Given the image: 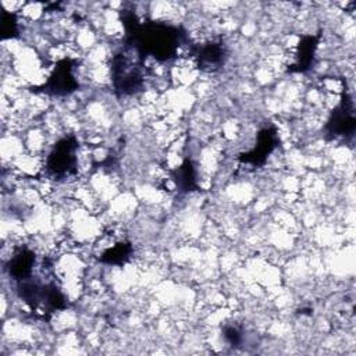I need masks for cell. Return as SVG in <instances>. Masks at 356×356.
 <instances>
[{"label":"cell","mask_w":356,"mask_h":356,"mask_svg":"<svg viewBox=\"0 0 356 356\" xmlns=\"http://www.w3.org/2000/svg\"><path fill=\"white\" fill-rule=\"evenodd\" d=\"M125 28L127 46L136 50L143 58L153 57L157 61H171L178 50L188 42L185 31L179 26L156 21H140L131 10L121 11Z\"/></svg>","instance_id":"obj_1"},{"label":"cell","mask_w":356,"mask_h":356,"mask_svg":"<svg viewBox=\"0 0 356 356\" xmlns=\"http://www.w3.org/2000/svg\"><path fill=\"white\" fill-rule=\"evenodd\" d=\"M18 296L31 307L39 318H47L53 312L61 310L67 299L54 280H39L33 274L17 282Z\"/></svg>","instance_id":"obj_2"},{"label":"cell","mask_w":356,"mask_h":356,"mask_svg":"<svg viewBox=\"0 0 356 356\" xmlns=\"http://www.w3.org/2000/svg\"><path fill=\"white\" fill-rule=\"evenodd\" d=\"M145 58L132 47H124L111 58V79L118 96L138 93L145 85Z\"/></svg>","instance_id":"obj_3"},{"label":"cell","mask_w":356,"mask_h":356,"mask_svg":"<svg viewBox=\"0 0 356 356\" xmlns=\"http://www.w3.org/2000/svg\"><path fill=\"white\" fill-rule=\"evenodd\" d=\"M78 140L70 135L61 138L51 149L46 160V172L56 178H64L76 171Z\"/></svg>","instance_id":"obj_4"},{"label":"cell","mask_w":356,"mask_h":356,"mask_svg":"<svg viewBox=\"0 0 356 356\" xmlns=\"http://www.w3.org/2000/svg\"><path fill=\"white\" fill-rule=\"evenodd\" d=\"M355 129L356 115L353 100L348 92H343L339 104L332 110L325 124V132L330 138H350Z\"/></svg>","instance_id":"obj_5"},{"label":"cell","mask_w":356,"mask_h":356,"mask_svg":"<svg viewBox=\"0 0 356 356\" xmlns=\"http://www.w3.org/2000/svg\"><path fill=\"white\" fill-rule=\"evenodd\" d=\"M78 89V81L74 75V61L70 58L60 60L46 83L40 88L42 92L51 96H67Z\"/></svg>","instance_id":"obj_6"},{"label":"cell","mask_w":356,"mask_h":356,"mask_svg":"<svg viewBox=\"0 0 356 356\" xmlns=\"http://www.w3.org/2000/svg\"><path fill=\"white\" fill-rule=\"evenodd\" d=\"M191 53L196 58L197 67L207 72L220 70L228 60V49L222 40H211L200 46H192Z\"/></svg>","instance_id":"obj_7"},{"label":"cell","mask_w":356,"mask_h":356,"mask_svg":"<svg viewBox=\"0 0 356 356\" xmlns=\"http://www.w3.org/2000/svg\"><path fill=\"white\" fill-rule=\"evenodd\" d=\"M277 143H278V138H277L275 129L273 127L263 128L257 134L256 146L253 149H250L249 152L243 153L242 156H239V160L246 164L260 165L266 161L268 154L275 149Z\"/></svg>","instance_id":"obj_8"},{"label":"cell","mask_w":356,"mask_h":356,"mask_svg":"<svg viewBox=\"0 0 356 356\" xmlns=\"http://www.w3.org/2000/svg\"><path fill=\"white\" fill-rule=\"evenodd\" d=\"M35 266H36L35 253L28 248H19L8 260L7 271L15 282H19L22 280L29 278L33 274Z\"/></svg>","instance_id":"obj_9"},{"label":"cell","mask_w":356,"mask_h":356,"mask_svg":"<svg viewBox=\"0 0 356 356\" xmlns=\"http://www.w3.org/2000/svg\"><path fill=\"white\" fill-rule=\"evenodd\" d=\"M318 43V35H306L300 39L299 47H298V56L296 61L289 65L291 72H305L310 68L313 64L314 53Z\"/></svg>","instance_id":"obj_10"},{"label":"cell","mask_w":356,"mask_h":356,"mask_svg":"<svg viewBox=\"0 0 356 356\" xmlns=\"http://www.w3.org/2000/svg\"><path fill=\"white\" fill-rule=\"evenodd\" d=\"M172 179L178 188L179 192L188 193L192 191H196L197 184H196V170L193 167V163L186 159L174 172H172Z\"/></svg>","instance_id":"obj_11"},{"label":"cell","mask_w":356,"mask_h":356,"mask_svg":"<svg viewBox=\"0 0 356 356\" xmlns=\"http://www.w3.org/2000/svg\"><path fill=\"white\" fill-rule=\"evenodd\" d=\"M131 254H132L131 243L118 242L102 253L100 261L106 264H124L131 257Z\"/></svg>","instance_id":"obj_12"},{"label":"cell","mask_w":356,"mask_h":356,"mask_svg":"<svg viewBox=\"0 0 356 356\" xmlns=\"http://www.w3.org/2000/svg\"><path fill=\"white\" fill-rule=\"evenodd\" d=\"M1 33L3 38H14L18 35V22L15 14L1 11Z\"/></svg>","instance_id":"obj_13"},{"label":"cell","mask_w":356,"mask_h":356,"mask_svg":"<svg viewBox=\"0 0 356 356\" xmlns=\"http://www.w3.org/2000/svg\"><path fill=\"white\" fill-rule=\"evenodd\" d=\"M222 335L225 338V341L231 345V346H238L242 342V332L238 327L235 325H227L224 327Z\"/></svg>","instance_id":"obj_14"}]
</instances>
